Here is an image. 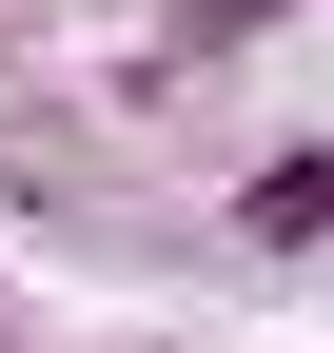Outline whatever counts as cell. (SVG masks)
Returning <instances> with one entry per match:
<instances>
[{
	"label": "cell",
	"instance_id": "obj_1",
	"mask_svg": "<svg viewBox=\"0 0 334 353\" xmlns=\"http://www.w3.org/2000/svg\"><path fill=\"white\" fill-rule=\"evenodd\" d=\"M236 236H256V255H315V236H334V138H275L256 196H236Z\"/></svg>",
	"mask_w": 334,
	"mask_h": 353
},
{
	"label": "cell",
	"instance_id": "obj_2",
	"mask_svg": "<svg viewBox=\"0 0 334 353\" xmlns=\"http://www.w3.org/2000/svg\"><path fill=\"white\" fill-rule=\"evenodd\" d=\"M275 20H315V0H177V59H236V39H275Z\"/></svg>",
	"mask_w": 334,
	"mask_h": 353
}]
</instances>
